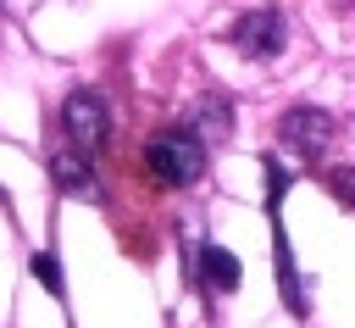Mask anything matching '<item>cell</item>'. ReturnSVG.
<instances>
[{
  "instance_id": "cell-5",
  "label": "cell",
  "mask_w": 355,
  "mask_h": 328,
  "mask_svg": "<svg viewBox=\"0 0 355 328\" xmlns=\"http://www.w3.org/2000/svg\"><path fill=\"white\" fill-rule=\"evenodd\" d=\"M50 172H55V183H61L67 195H94V178H89V167H83L78 150H55V156H50Z\"/></svg>"
},
{
  "instance_id": "cell-7",
  "label": "cell",
  "mask_w": 355,
  "mask_h": 328,
  "mask_svg": "<svg viewBox=\"0 0 355 328\" xmlns=\"http://www.w3.org/2000/svg\"><path fill=\"white\" fill-rule=\"evenodd\" d=\"M233 128V117H227V106L222 100H200V111H194V122H189V133L200 139V145H211V139H222Z\"/></svg>"
},
{
  "instance_id": "cell-6",
  "label": "cell",
  "mask_w": 355,
  "mask_h": 328,
  "mask_svg": "<svg viewBox=\"0 0 355 328\" xmlns=\"http://www.w3.org/2000/svg\"><path fill=\"white\" fill-rule=\"evenodd\" d=\"M200 278H205L211 289H233V284H239V261H233L222 245H205V250H200Z\"/></svg>"
},
{
  "instance_id": "cell-2",
  "label": "cell",
  "mask_w": 355,
  "mask_h": 328,
  "mask_svg": "<svg viewBox=\"0 0 355 328\" xmlns=\"http://www.w3.org/2000/svg\"><path fill=\"white\" fill-rule=\"evenodd\" d=\"M61 128H67V139H72L78 156H94L111 139V106H105V95L100 89H72L61 100Z\"/></svg>"
},
{
  "instance_id": "cell-1",
  "label": "cell",
  "mask_w": 355,
  "mask_h": 328,
  "mask_svg": "<svg viewBox=\"0 0 355 328\" xmlns=\"http://www.w3.org/2000/svg\"><path fill=\"white\" fill-rule=\"evenodd\" d=\"M144 167H150V178L183 189V183H194V178L205 172V145H200L189 128H166V133H155V139L144 145Z\"/></svg>"
},
{
  "instance_id": "cell-9",
  "label": "cell",
  "mask_w": 355,
  "mask_h": 328,
  "mask_svg": "<svg viewBox=\"0 0 355 328\" xmlns=\"http://www.w3.org/2000/svg\"><path fill=\"white\" fill-rule=\"evenodd\" d=\"M33 267H39V278L55 289V261H50V256H33Z\"/></svg>"
},
{
  "instance_id": "cell-8",
  "label": "cell",
  "mask_w": 355,
  "mask_h": 328,
  "mask_svg": "<svg viewBox=\"0 0 355 328\" xmlns=\"http://www.w3.org/2000/svg\"><path fill=\"white\" fill-rule=\"evenodd\" d=\"M327 195H338V200L355 211V167H333V172H327Z\"/></svg>"
},
{
  "instance_id": "cell-4",
  "label": "cell",
  "mask_w": 355,
  "mask_h": 328,
  "mask_svg": "<svg viewBox=\"0 0 355 328\" xmlns=\"http://www.w3.org/2000/svg\"><path fill=\"white\" fill-rule=\"evenodd\" d=\"M283 11L277 6H255V11H244L239 22H233V44L244 50V56H277L283 50Z\"/></svg>"
},
{
  "instance_id": "cell-3",
  "label": "cell",
  "mask_w": 355,
  "mask_h": 328,
  "mask_svg": "<svg viewBox=\"0 0 355 328\" xmlns=\"http://www.w3.org/2000/svg\"><path fill=\"white\" fill-rule=\"evenodd\" d=\"M333 133H338V122H333L322 106H294V111L277 117V139H283L294 156H305V161H316V156L333 145Z\"/></svg>"
}]
</instances>
